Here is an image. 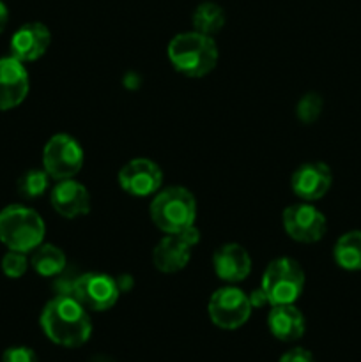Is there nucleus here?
I'll list each match as a JSON object with an SVG mask.
<instances>
[{
    "instance_id": "22",
    "label": "nucleus",
    "mask_w": 361,
    "mask_h": 362,
    "mask_svg": "<svg viewBox=\"0 0 361 362\" xmlns=\"http://www.w3.org/2000/svg\"><path fill=\"white\" fill-rule=\"evenodd\" d=\"M324 108V99L317 92H306L303 98L297 101L296 115L303 124H314L321 117Z\"/></svg>"
},
{
    "instance_id": "5",
    "label": "nucleus",
    "mask_w": 361,
    "mask_h": 362,
    "mask_svg": "<svg viewBox=\"0 0 361 362\" xmlns=\"http://www.w3.org/2000/svg\"><path fill=\"white\" fill-rule=\"evenodd\" d=\"M304 271L299 262L289 257L275 258L262 274L260 290L268 297L269 306L296 304L304 290Z\"/></svg>"
},
{
    "instance_id": "9",
    "label": "nucleus",
    "mask_w": 361,
    "mask_h": 362,
    "mask_svg": "<svg viewBox=\"0 0 361 362\" xmlns=\"http://www.w3.org/2000/svg\"><path fill=\"white\" fill-rule=\"evenodd\" d=\"M283 228L287 235L301 244H315L328 232L326 216L308 202L289 205L282 214Z\"/></svg>"
},
{
    "instance_id": "19",
    "label": "nucleus",
    "mask_w": 361,
    "mask_h": 362,
    "mask_svg": "<svg viewBox=\"0 0 361 362\" xmlns=\"http://www.w3.org/2000/svg\"><path fill=\"white\" fill-rule=\"evenodd\" d=\"M333 260L347 272L361 271V230L342 233L333 247Z\"/></svg>"
},
{
    "instance_id": "1",
    "label": "nucleus",
    "mask_w": 361,
    "mask_h": 362,
    "mask_svg": "<svg viewBox=\"0 0 361 362\" xmlns=\"http://www.w3.org/2000/svg\"><path fill=\"white\" fill-rule=\"evenodd\" d=\"M39 325L50 341L64 349H80L92 336L88 310L66 293H57L45 304Z\"/></svg>"
},
{
    "instance_id": "3",
    "label": "nucleus",
    "mask_w": 361,
    "mask_h": 362,
    "mask_svg": "<svg viewBox=\"0 0 361 362\" xmlns=\"http://www.w3.org/2000/svg\"><path fill=\"white\" fill-rule=\"evenodd\" d=\"M149 214L163 233H180L197 221V200L183 186L161 187L152 197Z\"/></svg>"
},
{
    "instance_id": "13",
    "label": "nucleus",
    "mask_w": 361,
    "mask_h": 362,
    "mask_svg": "<svg viewBox=\"0 0 361 362\" xmlns=\"http://www.w3.org/2000/svg\"><path fill=\"white\" fill-rule=\"evenodd\" d=\"M52 45V32L41 21L23 23L13 34L9 42V55L20 62H35L48 52Z\"/></svg>"
},
{
    "instance_id": "11",
    "label": "nucleus",
    "mask_w": 361,
    "mask_h": 362,
    "mask_svg": "<svg viewBox=\"0 0 361 362\" xmlns=\"http://www.w3.org/2000/svg\"><path fill=\"white\" fill-rule=\"evenodd\" d=\"M333 184V172L326 163L310 161L303 163L294 170L290 177V189L299 198L301 202H314L321 200L328 194Z\"/></svg>"
},
{
    "instance_id": "21",
    "label": "nucleus",
    "mask_w": 361,
    "mask_h": 362,
    "mask_svg": "<svg viewBox=\"0 0 361 362\" xmlns=\"http://www.w3.org/2000/svg\"><path fill=\"white\" fill-rule=\"evenodd\" d=\"M50 180L52 177L46 173L45 168H30L18 179V193L25 200H38L42 194L50 191Z\"/></svg>"
},
{
    "instance_id": "20",
    "label": "nucleus",
    "mask_w": 361,
    "mask_h": 362,
    "mask_svg": "<svg viewBox=\"0 0 361 362\" xmlns=\"http://www.w3.org/2000/svg\"><path fill=\"white\" fill-rule=\"evenodd\" d=\"M225 11H223V7L218 6L216 2L198 4L197 9L193 11V16H191L193 30L205 35H211V37L225 27Z\"/></svg>"
},
{
    "instance_id": "18",
    "label": "nucleus",
    "mask_w": 361,
    "mask_h": 362,
    "mask_svg": "<svg viewBox=\"0 0 361 362\" xmlns=\"http://www.w3.org/2000/svg\"><path fill=\"white\" fill-rule=\"evenodd\" d=\"M30 267L42 278H57L67 269L66 253L55 244H45L30 253Z\"/></svg>"
},
{
    "instance_id": "6",
    "label": "nucleus",
    "mask_w": 361,
    "mask_h": 362,
    "mask_svg": "<svg viewBox=\"0 0 361 362\" xmlns=\"http://www.w3.org/2000/svg\"><path fill=\"white\" fill-rule=\"evenodd\" d=\"M84 147L67 133H57L42 148V168L53 180L74 179L84 168Z\"/></svg>"
},
{
    "instance_id": "25",
    "label": "nucleus",
    "mask_w": 361,
    "mask_h": 362,
    "mask_svg": "<svg viewBox=\"0 0 361 362\" xmlns=\"http://www.w3.org/2000/svg\"><path fill=\"white\" fill-rule=\"evenodd\" d=\"M278 362H317L315 361L314 354L306 349H301V346H294V349L287 350Z\"/></svg>"
},
{
    "instance_id": "10",
    "label": "nucleus",
    "mask_w": 361,
    "mask_h": 362,
    "mask_svg": "<svg viewBox=\"0 0 361 362\" xmlns=\"http://www.w3.org/2000/svg\"><path fill=\"white\" fill-rule=\"evenodd\" d=\"M117 182L130 197H154L163 187V170L152 159L134 158L119 170Z\"/></svg>"
},
{
    "instance_id": "27",
    "label": "nucleus",
    "mask_w": 361,
    "mask_h": 362,
    "mask_svg": "<svg viewBox=\"0 0 361 362\" xmlns=\"http://www.w3.org/2000/svg\"><path fill=\"white\" fill-rule=\"evenodd\" d=\"M115 279H117V285H119L120 293H126V292H130L131 288H133V278H131V276L122 274V276H119V278H115Z\"/></svg>"
},
{
    "instance_id": "8",
    "label": "nucleus",
    "mask_w": 361,
    "mask_h": 362,
    "mask_svg": "<svg viewBox=\"0 0 361 362\" xmlns=\"http://www.w3.org/2000/svg\"><path fill=\"white\" fill-rule=\"evenodd\" d=\"M71 296L94 313L112 310L120 297L117 279L105 272H84L76 276Z\"/></svg>"
},
{
    "instance_id": "26",
    "label": "nucleus",
    "mask_w": 361,
    "mask_h": 362,
    "mask_svg": "<svg viewBox=\"0 0 361 362\" xmlns=\"http://www.w3.org/2000/svg\"><path fill=\"white\" fill-rule=\"evenodd\" d=\"M248 297H250V303H251V308H253V310H262V308L269 306L268 297H265V293L262 292L260 286H258L257 290H253L251 293H248Z\"/></svg>"
},
{
    "instance_id": "12",
    "label": "nucleus",
    "mask_w": 361,
    "mask_h": 362,
    "mask_svg": "<svg viewBox=\"0 0 361 362\" xmlns=\"http://www.w3.org/2000/svg\"><path fill=\"white\" fill-rule=\"evenodd\" d=\"M30 90V76L23 62L7 55L0 59V112L18 108Z\"/></svg>"
},
{
    "instance_id": "2",
    "label": "nucleus",
    "mask_w": 361,
    "mask_h": 362,
    "mask_svg": "<svg viewBox=\"0 0 361 362\" xmlns=\"http://www.w3.org/2000/svg\"><path fill=\"white\" fill-rule=\"evenodd\" d=\"M166 55L173 69L188 78L207 76L214 71L219 59L214 39L197 30L173 35L166 48Z\"/></svg>"
},
{
    "instance_id": "28",
    "label": "nucleus",
    "mask_w": 361,
    "mask_h": 362,
    "mask_svg": "<svg viewBox=\"0 0 361 362\" xmlns=\"http://www.w3.org/2000/svg\"><path fill=\"white\" fill-rule=\"evenodd\" d=\"M7 23H9V9L4 4V0H0V34L7 28Z\"/></svg>"
},
{
    "instance_id": "16",
    "label": "nucleus",
    "mask_w": 361,
    "mask_h": 362,
    "mask_svg": "<svg viewBox=\"0 0 361 362\" xmlns=\"http://www.w3.org/2000/svg\"><path fill=\"white\" fill-rule=\"evenodd\" d=\"M191 250L179 233H165L152 250V264L163 274H176L190 264Z\"/></svg>"
},
{
    "instance_id": "7",
    "label": "nucleus",
    "mask_w": 361,
    "mask_h": 362,
    "mask_svg": "<svg viewBox=\"0 0 361 362\" xmlns=\"http://www.w3.org/2000/svg\"><path fill=\"white\" fill-rule=\"evenodd\" d=\"M250 297L236 285H227L216 290L207 303V315L212 324L223 331H237L251 317Z\"/></svg>"
},
{
    "instance_id": "23",
    "label": "nucleus",
    "mask_w": 361,
    "mask_h": 362,
    "mask_svg": "<svg viewBox=\"0 0 361 362\" xmlns=\"http://www.w3.org/2000/svg\"><path fill=\"white\" fill-rule=\"evenodd\" d=\"M0 267H2L4 276H7L9 279H20L30 267V258L21 251L7 250V253L2 257V262H0Z\"/></svg>"
},
{
    "instance_id": "4",
    "label": "nucleus",
    "mask_w": 361,
    "mask_h": 362,
    "mask_svg": "<svg viewBox=\"0 0 361 362\" xmlns=\"http://www.w3.org/2000/svg\"><path fill=\"white\" fill-rule=\"evenodd\" d=\"M45 235V221L34 209L13 204L0 211V243L7 250L28 255L41 246Z\"/></svg>"
},
{
    "instance_id": "24",
    "label": "nucleus",
    "mask_w": 361,
    "mask_h": 362,
    "mask_svg": "<svg viewBox=\"0 0 361 362\" xmlns=\"http://www.w3.org/2000/svg\"><path fill=\"white\" fill-rule=\"evenodd\" d=\"M2 362H39V357L30 346H9L4 350Z\"/></svg>"
},
{
    "instance_id": "15",
    "label": "nucleus",
    "mask_w": 361,
    "mask_h": 362,
    "mask_svg": "<svg viewBox=\"0 0 361 362\" xmlns=\"http://www.w3.org/2000/svg\"><path fill=\"white\" fill-rule=\"evenodd\" d=\"M250 253L246 247L237 243L222 244L212 255V267H214L216 276L227 285H236V283L244 281L251 272Z\"/></svg>"
},
{
    "instance_id": "17",
    "label": "nucleus",
    "mask_w": 361,
    "mask_h": 362,
    "mask_svg": "<svg viewBox=\"0 0 361 362\" xmlns=\"http://www.w3.org/2000/svg\"><path fill=\"white\" fill-rule=\"evenodd\" d=\"M268 327L278 341L294 343L304 336L306 320L296 304H278L269 310Z\"/></svg>"
},
{
    "instance_id": "14",
    "label": "nucleus",
    "mask_w": 361,
    "mask_h": 362,
    "mask_svg": "<svg viewBox=\"0 0 361 362\" xmlns=\"http://www.w3.org/2000/svg\"><path fill=\"white\" fill-rule=\"evenodd\" d=\"M50 202L59 216L66 219H76L91 212V193L81 182L74 179L57 180L50 189Z\"/></svg>"
},
{
    "instance_id": "29",
    "label": "nucleus",
    "mask_w": 361,
    "mask_h": 362,
    "mask_svg": "<svg viewBox=\"0 0 361 362\" xmlns=\"http://www.w3.org/2000/svg\"><path fill=\"white\" fill-rule=\"evenodd\" d=\"M88 362H115V361L110 359V357H106V356H94Z\"/></svg>"
}]
</instances>
